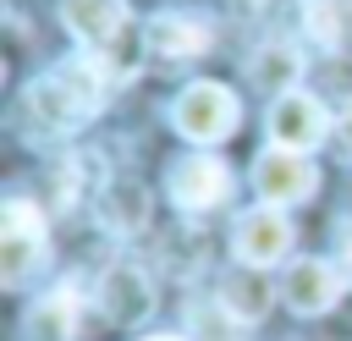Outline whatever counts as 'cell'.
Here are the masks:
<instances>
[{
	"label": "cell",
	"instance_id": "obj_7",
	"mask_svg": "<svg viewBox=\"0 0 352 341\" xmlns=\"http://www.w3.org/2000/svg\"><path fill=\"white\" fill-rule=\"evenodd\" d=\"M60 16L94 60H110L126 33V0H60Z\"/></svg>",
	"mask_w": 352,
	"mask_h": 341
},
{
	"label": "cell",
	"instance_id": "obj_8",
	"mask_svg": "<svg viewBox=\"0 0 352 341\" xmlns=\"http://www.w3.org/2000/svg\"><path fill=\"white\" fill-rule=\"evenodd\" d=\"M209 38H214V28L198 11H154L148 28H143V50L160 55V60H170V66L176 60H198L209 50Z\"/></svg>",
	"mask_w": 352,
	"mask_h": 341
},
{
	"label": "cell",
	"instance_id": "obj_14",
	"mask_svg": "<svg viewBox=\"0 0 352 341\" xmlns=\"http://www.w3.org/2000/svg\"><path fill=\"white\" fill-rule=\"evenodd\" d=\"M302 33L319 50H346L352 44V0H302Z\"/></svg>",
	"mask_w": 352,
	"mask_h": 341
},
{
	"label": "cell",
	"instance_id": "obj_1",
	"mask_svg": "<svg viewBox=\"0 0 352 341\" xmlns=\"http://www.w3.org/2000/svg\"><path fill=\"white\" fill-rule=\"evenodd\" d=\"M104 88H110L104 60H94V55H72V60L50 66L44 77H33L22 104H28V116H33L44 132H72V126H82V121L99 116Z\"/></svg>",
	"mask_w": 352,
	"mask_h": 341
},
{
	"label": "cell",
	"instance_id": "obj_6",
	"mask_svg": "<svg viewBox=\"0 0 352 341\" xmlns=\"http://www.w3.org/2000/svg\"><path fill=\"white\" fill-rule=\"evenodd\" d=\"M165 187H170V198L182 204V209H192V214H204V209H214V204H226L231 198V170H226V160H214V154H182L170 170H165Z\"/></svg>",
	"mask_w": 352,
	"mask_h": 341
},
{
	"label": "cell",
	"instance_id": "obj_12",
	"mask_svg": "<svg viewBox=\"0 0 352 341\" xmlns=\"http://www.w3.org/2000/svg\"><path fill=\"white\" fill-rule=\"evenodd\" d=\"M82 324V297L77 286H55L28 308V341H72Z\"/></svg>",
	"mask_w": 352,
	"mask_h": 341
},
{
	"label": "cell",
	"instance_id": "obj_10",
	"mask_svg": "<svg viewBox=\"0 0 352 341\" xmlns=\"http://www.w3.org/2000/svg\"><path fill=\"white\" fill-rule=\"evenodd\" d=\"M99 314L110 324H143L154 314V286L138 264H110L99 275Z\"/></svg>",
	"mask_w": 352,
	"mask_h": 341
},
{
	"label": "cell",
	"instance_id": "obj_20",
	"mask_svg": "<svg viewBox=\"0 0 352 341\" xmlns=\"http://www.w3.org/2000/svg\"><path fill=\"white\" fill-rule=\"evenodd\" d=\"M148 341H182V336H148Z\"/></svg>",
	"mask_w": 352,
	"mask_h": 341
},
{
	"label": "cell",
	"instance_id": "obj_18",
	"mask_svg": "<svg viewBox=\"0 0 352 341\" xmlns=\"http://www.w3.org/2000/svg\"><path fill=\"white\" fill-rule=\"evenodd\" d=\"M336 258H341V270L352 275V220H341V226H336Z\"/></svg>",
	"mask_w": 352,
	"mask_h": 341
},
{
	"label": "cell",
	"instance_id": "obj_19",
	"mask_svg": "<svg viewBox=\"0 0 352 341\" xmlns=\"http://www.w3.org/2000/svg\"><path fill=\"white\" fill-rule=\"evenodd\" d=\"M253 6H258V0H236V11H253Z\"/></svg>",
	"mask_w": 352,
	"mask_h": 341
},
{
	"label": "cell",
	"instance_id": "obj_9",
	"mask_svg": "<svg viewBox=\"0 0 352 341\" xmlns=\"http://www.w3.org/2000/svg\"><path fill=\"white\" fill-rule=\"evenodd\" d=\"M231 248H236V258L242 264H253V270H264V264H275V258H286V248H292V220L275 209V204H258V209H248V214H236V231H231Z\"/></svg>",
	"mask_w": 352,
	"mask_h": 341
},
{
	"label": "cell",
	"instance_id": "obj_15",
	"mask_svg": "<svg viewBox=\"0 0 352 341\" xmlns=\"http://www.w3.org/2000/svg\"><path fill=\"white\" fill-rule=\"evenodd\" d=\"M297 72H302V55H297L292 44H270V50H258V60L248 66L253 88H264V94H275V99H286V94L297 88Z\"/></svg>",
	"mask_w": 352,
	"mask_h": 341
},
{
	"label": "cell",
	"instance_id": "obj_4",
	"mask_svg": "<svg viewBox=\"0 0 352 341\" xmlns=\"http://www.w3.org/2000/svg\"><path fill=\"white\" fill-rule=\"evenodd\" d=\"M253 187H258V204L286 209V204L314 198L319 170H314V160H308V154H292V148H264V154L253 160Z\"/></svg>",
	"mask_w": 352,
	"mask_h": 341
},
{
	"label": "cell",
	"instance_id": "obj_11",
	"mask_svg": "<svg viewBox=\"0 0 352 341\" xmlns=\"http://www.w3.org/2000/svg\"><path fill=\"white\" fill-rule=\"evenodd\" d=\"M280 297H286L292 314H324V308L341 297V264L297 258V264L280 275Z\"/></svg>",
	"mask_w": 352,
	"mask_h": 341
},
{
	"label": "cell",
	"instance_id": "obj_3",
	"mask_svg": "<svg viewBox=\"0 0 352 341\" xmlns=\"http://www.w3.org/2000/svg\"><path fill=\"white\" fill-rule=\"evenodd\" d=\"M38 264H44V209H33L28 198H6L0 204V280L22 286Z\"/></svg>",
	"mask_w": 352,
	"mask_h": 341
},
{
	"label": "cell",
	"instance_id": "obj_2",
	"mask_svg": "<svg viewBox=\"0 0 352 341\" xmlns=\"http://www.w3.org/2000/svg\"><path fill=\"white\" fill-rule=\"evenodd\" d=\"M170 121H176V132L187 143H220V138L236 132L242 110H236L231 88H220V82H187L176 94V104H170Z\"/></svg>",
	"mask_w": 352,
	"mask_h": 341
},
{
	"label": "cell",
	"instance_id": "obj_13",
	"mask_svg": "<svg viewBox=\"0 0 352 341\" xmlns=\"http://www.w3.org/2000/svg\"><path fill=\"white\" fill-rule=\"evenodd\" d=\"M220 308H226L236 324H253V319H264V308H270V280H264L253 264L231 270V275L220 280Z\"/></svg>",
	"mask_w": 352,
	"mask_h": 341
},
{
	"label": "cell",
	"instance_id": "obj_5",
	"mask_svg": "<svg viewBox=\"0 0 352 341\" xmlns=\"http://www.w3.org/2000/svg\"><path fill=\"white\" fill-rule=\"evenodd\" d=\"M324 138H330V116H324V104H319L314 94L292 88L286 99H275V104H270V143H275V148L314 154Z\"/></svg>",
	"mask_w": 352,
	"mask_h": 341
},
{
	"label": "cell",
	"instance_id": "obj_17",
	"mask_svg": "<svg viewBox=\"0 0 352 341\" xmlns=\"http://www.w3.org/2000/svg\"><path fill=\"white\" fill-rule=\"evenodd\" d=\"M330 143L341 148V160H352V99L341 104V116L330 121Z\"/></svg>",
	"mask_w": 352,
	"mask_h": 341
},
{
	"label": "cell",
	"instance_id": "obj_16",
	"mask_svg": "<svg viewBox=\"0 0 352 341\" xmlns=\"http://www.w3.org/2000/svg\"><path fill=\"white\" fill-rule=\"evenodd\" d=\"M143 209H148V204H143V187H138V182L121 176V182H104V187H99V220H104L110 231L143 226Z\"/></svg>",
	"mask_w": 352,
	"mask_h": 341
}]
</instances>
